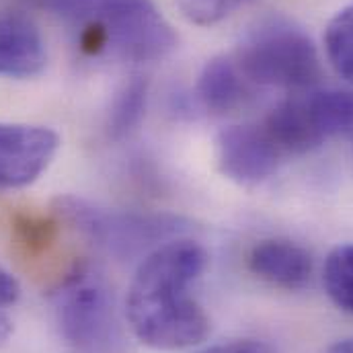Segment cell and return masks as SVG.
Listing matches in <instances>:
<instances>
[{
  "label": "cell",
  "mask_w": 353,
  "mask_h": 353,
  "mask_svg": "<svg viewBox=\"0 0 353 353\" xmlns=\"http://www.w3.org/2000/svg\"><path fill=\"white\" fill-rule=\"evenodd\" d=\"M205 265L203 247L187 239H173L144 257L125 300L130 327L144 345L179 352L208 337L210 319L193 296Z\"/></svg>",
  "instance_id": "1"
},
{
  "label": "cell",
  "mask_w": 353,
  "mask_h": 353,
  "mask_svg": "<svg viewBox=\"0 0 353 353\" xmlns=\"http://www.w3.org/2000/svg\"><path fill=\"white\" fill-rule=\"evenodd\" d=\"M79 27V46L107 50L132 62H159L176 48V33L152 0H90Z\"/></svg>",
  "instance_id": "2"
},
{
  "label": "cell",
  "mask_w": 353,
  "mask_h": 353,
  "mask_svg": "<svg viewBox=\"0 0 353 353\" xmlns=\"http://www.w3.org/2000/svg\"><path fill=\"white\" fill-rule=\"evenodd\" d=\"M234 64L249 85L308 88L321 81L319 52L308 33L285 17H267L241 39Z\"/></svg>",
  "instance_id": "3"
},
{
  "label": "cell",
  "mask_w": 353,
  "mask_h": 353,
  "mask_svg": "<svg viewBox=\"0 0 353 353\" xmlns=\"http://www.w3.org/2000/svg\"><path fill=\"white\" fill-rule=\"evenodd\" d=\"M54 314L68 353H130L109 290L85 267L60 283Z\"/></svg>",
  "instance_id": "4"
},
{
  "label": "cell",
  "mask_w": 353,
  "mask_h": 353,
  "mask_svg": "<svg viewBox=\"0 0 353 353\" xmlns=\"http://www.w3.org/2000/svg\"><path fill=\"white\" fill-rule=\"evenodd\" d=\"M56 212L81 230L90 243L117 259H128L157 249L185 230V220L173 214H140L128 210H109L81 197L56 199Z\"/></svg>",
  "instance_id": "5"
},
{
  "label": "cell",
  "mask_w": 353,
  "mask_h": 353,
  "mask_svg": "<svg viewBox=\"0 0 353 353\" xmlns=\"http://www.w3.org/2000/svg\"><path fill=\"white\" fill-rule=\"evenodd\" d=\"M216 159L222 175L230 181L257 185L273 175L285 157L261 123H241L228 125L218 134Z\"/></svg>",
  "instance_id": "6"
},
{
  "label": "cell",
  "mask_w": 353,
  "mask_h": 353,
  "mask_svg": "<svg viewBox=\"0 0 353 353\" xmlns=\"http://www.w3.org/2000/svg\"><path fill=\"white\" fill-rule=\"evenodd\" d=\"M60 148L54 130L0 121V189L27 187L50 167Z\"/></svg>",
  "instance_id": "7"
},
{
  "label": "cell",
  "mask_w": 353,
  "mask_h": 353,
  "mask_svg": "<svg viewBox=\"0 0 353 353\" xmlns=\"http://www.w3.org/2000/svg\"><path fill=\"white\" fill-rule=\"evenodd\" d=\"M294 125L310 150L335 136L353 134V92L321 90L288 99Z\"/></svg>",
  "instance_id": "8"
},
{
  "label": "cell",
  "mask_w": 353,
  "mask_h": 353,
  "mask_svg": "<svg viewBox=\"0 0 353 353\" xmlns=\"http://www.w3.org/2000/svg\"><path fill=\"white\" fill-rule=\"evenodd\" d=\"M249 269L275 288L300 290L312 277V257L298 243L267 239L251 249Z\"/></svg>",
  "instance_id": "9"
},
{
  "label": "cell",
  "mask_w": 353,
  "mask_h": 353,
  "mask_svg": "<svg viewBox=\"0 0 353 353\" xmlns=\"http://www.w3.org/2000/svg\"><path fill=\"white\" fill-rule=\"evenodd\" d=\"M46 62L39 29L23 17H0V77L29 79L39 74Z\"/></svg>",
  "instance_id": "10"
},
{
  "label": "cell",
  "mask_w": 353,
  "mask_h": 353,
  "mask_svg": "<svg viewBox=\"0 0 353 353\" xmlns=\"http://www.w3.org/2000/svg\"><path fill=\"white\" fill-rule=\"evenodd\" d=\"M247 87L249 83L236 68L234 60L214 58L203 66L195 94L205 111L214 115H226L245 103L249 94Z\"/></svg>",
  "instance_id": "11"
},
{
  "label": "cell",
  "mask_w": 353,
  "mask_h": 353,
  "mask_svg": "<svg viewBox=\"0 0 353 353\" xmlns=\"http://www.w3.org/2000/svg\"><path fill=\"white\" fill-rule=\"evenodd\" d=\"M146 101H148V83L142 79L130 81L121 88L107 113V136L111 140H123L130 136L142 121L146 113Z\"/></svg>",
  "instance_id": "12"
},
{
  "label": "cell",
  "mask_w": 353,
  "mask_h": 353,
  "mask_svg": "<svg viewBox=\"0 0 353 353\" xmlns=\"http://www.w3.org/2000/svg\"><path fill=\"white\" fill-rule=\"evenodd\" d=\"M323 281L329 298L353 314V245H339L329 253Z\"/></svg>",
  "instance_id": "13"
},
{
  "label": "cell",
  "mask_w": 353,
  "mask_h": 353,
  "mask_svg": "<svg viewBox=\"0 0 353 353\" xmlns=\"http://www.w3.org/2000/svg\"><path fill=\"white\" fill-rule=\"evenodd\" d=\"M325 48L335 72L347 83H353V4L329 23Z\"/></svg>",
  "instance_id": "14"
},
{
  "label": "cell",
  "mask_w": 353,
  "mask_h": 353,
  "mask_svg": "<svg viewBox=\"0 0 353 353\" xmlns=\"http://www.w3.org/2000/svg\"><path fill=\"white\" fill-rule=\"evenodd\" d=\"M56 222L37 216H17L12 224L17 245L27 255H37L46 251L56 239Z\"/></svg>",
  "instance_id": "15"
},
{
  "label": "cell",
  "mask_w": 353,
  "mask_h": 353,
  "mask_svg": "<svg viewBox=\"0 0 353 353\" xmlns=\"http://www.w3.org/2000/svg\"><path fill=\"white\" fill-rule=\"evenodd\" d=\"M183 14L195 25H216L249 0H176Z\"/></svg>",
  "instance_id": "16"
},
{
  "label": "cell",
  "mask_w": 353,
  "mask_h": 353,
  "mask_svg": "<svg viewBox=\"0 0 353 353\" xmlns=\"http://www.w3.org/2000/svg\"><path fill=\"white\" fill-rule=\"evenodd\" d=\"M39 4L52 10L54 14L62 17L64 21L79 25L87 12L90 0H39Z\"/></svg>",
  "instance_id": "17"
},
{
  "label": "cell",
  "mask_w": 353,
  "mask_h": 353,
  "mask_svg": "<svg viewBox=\"0 0 353 353\" xmlns=\"http://www.w3.org/2000/svg\"><path fill=\"white\" fill-rule=\"evenodd\" d=\"M201 353H275L271 345L255 339H243V341H230L222 345H214Z\"/></svg>",
  "instance_id": "18"
},
{
  "label": "cell",
  "mask_w": 353,
  "mask_h": 353,
  "mask_svg": "<svg viewBox=\"0 0 353 353\" xmlns=\"http://www.w3.org/2000/svg\"><path fill=\"white\" fill-rule=\"evenodd\" d=\"M19 298V283L17 279L0 267V308L12 304Z\"/></svg>",
  "instance_id": "19"
},
{
  "label": "cell",
  "mask_w": 353,
  "mask_h": 353,
  "mask_svg": "<svg viewBox=\"0 0 353 353\" xmlns=\"http://www.w3.org/2000/svg\"><path fill=\"white\" fill-rule=\"evenodd\" d=\"M10 331H12V325H10V321H8V316H4V314L0 312V345L6 343V339L10 337Z\"/></svg>",
  "instance_id": "20"
},
{
  "label": "cell",
  "mask_w": 353,
  "mask_h": 353,
  "mask_svg": "<svg viewBox=\"0 0 353 353\" xmlns=\"http://www.w3.org/2000/svg\"><path fill=\"white\" fill-rule=\"evenodd\" d=\"M327 353H353V339H345V341L331 345Z\"/></svg>",
  "instance_id": "21"
}]
</instances>
